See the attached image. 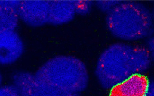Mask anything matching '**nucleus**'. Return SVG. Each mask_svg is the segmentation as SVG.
<instances>
[{"instance_id":"f257e3e1","label":"nucleus","mask_w":154,"mask_h":96,"mask_svg":"<svg viewBox=\"0 0 154 96\" xmlns=\"http://www.w3.org/2000/svg\"><path fill=\"white\" fill-rule=\"evenodd\" d=\"M151 59L146 48L116 43L100 56L96 65V76L103 88L110 89L132 75L145 71Z\"/></svg>"},{"instance_id":"f03ea898","label":"nucleus","mask_w":154,"mask_h":96,"mask_svg":"<svg viewBox=\"0 0 154 96\" xmlns=\"http://www.w3.org/2000/svg\"><path fill=\"white\" fill-rule=\"evenodd\" d=\"M106 25L117 38L125 40H136L150 36L154 31L153 15L142 4L121 2L107 16Z\"/></svg>"},{"instance_id":"7ed1b4c3","label":"nucleus","mask_w":154,"mask_h":96,"mask_svg":"<svg viewBox=\"0 0 154 96\" xmlns=\"http://www.w3.org/2000/svg\"><path fill=\"white\" fill-rule=\"evenodd\" d=\"M44 84L63 92L79 94L87 87L88 74L80 60L70 56L54 57L45 62L35 73Z\"/></svg>"},{"instance_id":"20e7f679","label":"nucleus","mask_w":154,"mask_h":96,"mask_svg":"<svg viewBox=\"0 0 154 96\" xmlns=\"http://www.w3.org/2000/svg\"><path fill=\"white\" fill-rule=\"evenodd\" d=\"M13 85L19 96H80L60 91L39 81L35 75L27 72H17L12 76Z\"/></svg>"},{"instance_id":"39448f33","label":"nucleus","mask_w":154,"mask_h":96,"mask_svg":"<svg viewBox=\"0 0 154 96\" xmlns=\"http://www.w3.org/2000/svg\"><path fill=\"white\" fill-rule=\"evenodd\" d=\"M50 1H21L18 10V16L25 24L40 27L48 22Z\"/></svg>"},{"instance_id":"423d86ee","label":"nucleus","mask_w":154,"mask_h":96,"mask_svg":"<svg viewBox=\"0 0 154 96\" xmlns=\"http://www.w3.org/2000/svg\"><path fill=\"white\" fill-rule=\"evenodd\" d=\"M23 42L15 30L0 31V64L15 62L22 54Z\"/></svg>"},{"instance_id":"0eeeda50","label":"nucleus","mask_w":154,"mask_h":96,"mask_svg":"<svg viewBox=\"0 0 154 96\" xmlns=\"http://www.w3.org/2000/svg\"><path fill=\"white\" fill-rule=\"evenodd\" d=\"M150 83L146 76L134 74L112 88L109 96H146Z\"/></svg>"},{"instance_id":"6e6552de","label":"nucleus","mask_w":154,"mask_h":96,"mask_svg":"<svg viewBox=\"0 0 154 96\" xmlns=\"http://www.w3.org/2000/svg\"><path fill=\"white\" fill-rule=\"evenodd\" d=\"M76 14L72 1H50L48 23L65 24L71 21Z\"/></svg>"},{"instance_id":"1a4fd4ad","label":"nucleus","mask_w":154,"mask_h":96,"mask_svg":"<svg viewBox=\"0 0 154 96\" xmlns=\"http://www.w3.org/2000/svg\"><path fill=\"white\" fill-rule=\"evenodd\" d=\"M19 20L17 11L8 9L0 3V31L15 30Z\"/></svg>"},{"instance_id":"9d476101","label":"nucleus","mask_w":154,"mask_h":96,"mask_svg":"<svg viewBox=\"0 0 154 96\" xmlns=\"http://www.w3.org/2000/svg\"><path fill=\"white\" fill-rule=\"evenodd\" d=\"M76 14H86L88 13L92 8V2L90 1H72Z\"/></svg>"},{"instance_id":"9b49d317","label":"nucleus","mask_w":154,"mask_h":96,"mask_svg":"<svg viewBox=\"0 0 154 96\" xmlns=\"http://www.w3.org/2000/svg\"><path fill=\"white\" fill-rule=\"evenodd\" d=\"M120 2V1H97L96 4L98 8L101 10L108 13Z\"/></svg>"},{"instance_id":"f8f14e48","label":"nucleus","mask_w":154,"mask_h":96,"mask_svg":"<svg viewBox=\"0 0 154 96\" xmlns=\"http://www.w3.org/2000/svg\"><path fill=\"white\" fill-rule=\"evenodd\" d=\"M0 96H19L14 85L0 86Z\"/></svg>"},{"instance_id":"ddd939ff","label":"nucleus","mask_w":154,"mask_h":96,"mask_svg":"<svg viewBox=\"0 0 154 96\" xmlns=\"http://www.w3.org/2000/svg\"><path fill=\"white\" fill-rule=\"evenodd\" d=\"M147 49L150 52L152 59L154 61V37L150 38L147 43Z\"/></svg>"},{"instance_id":"4468645a","label":"nucleus","mask_w":154,"mask_h":96,"mask_svg":"<svg viewBox=\"0 0 154 96\" xmlns=\"http://www.w3.org/2000/svg\"><path fill=\"white\" fill-rule=\"evenodd\" d=\"M146 96H154V81L150 82Z\"/></svg>"},{"instance_id":"2eb2a0df","label":"nucleus","mask_w":154,"mask_h":96,"mask_svg":"<svg viewBox=\"0 0 154 96\" xmlns=\"http://www.w3.org/2000/svg\"><path fill=\"white\" fill-rule=\"evenodd\" d=\"M2 76H1V74H0V86H1V83H2Z\"/></svg>"},{"instance_id":"dca6fc26","label":"nucleus","mask_w":154,"mask_h":96,"mask_svg":"<svg viewBox=\"0 0 154 96\" xmlns=\"http://www.w3.org/2000/svg\"><path fill=\"white\" fill-rule=\"evenodd\" d=\"M153 19L154 20V10H153Z\"/></svg>"}]
</instances>
